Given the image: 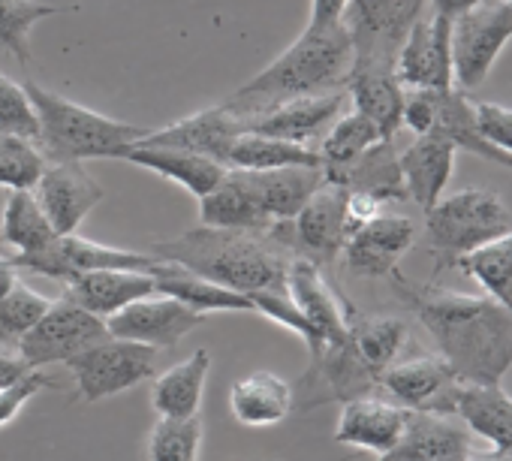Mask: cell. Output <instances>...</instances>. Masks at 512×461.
I'll list each match as a JSON object with an SVG mask.
<instances>
[{"label": "cell", "instance_id": "cell-1", "mask_svg": "<svg viewBox=\"0 0 512 461\" xmlns=\"http://www.w3.org/2000/svg\"><path fill=\"white\" fill-rule=\"evenodd\" d=\"M395 290L416 311L419 323L452 365L461 383L494 386L512 365V311L488 296H467L410 284L395 275Z\"/></svg>", "mask_w": 512, "mask_h": 461}, {"label": "cell", "instance_id": "cell-2", "mask_svg": "<svg viewBox=\"0 0 512 461\" xmlns=\"http://www.w3.org/2000/svg\"><path fill=\"white\" fill-rule=\"evenodd\" d=\"M148 254L238 293H287V272L293 260L272 233L217 229L202 223L175 239L154 242Z\"/></svg>", "mask_w": 512, "mask_h": 461}, {"label": "cell", "instance_id": "cell-3", "mask_svg": "<svg viewBox=\"0 0 512 461\" xmlns=\"http://www.w3.org/2000/svg\"><path fill=\"white\" fill-rule=\"evenodd\" d=\"M353 43L344 25L323 31H302V37L284 49L269 67H263L250 82H244L223 106H229L244 121L263 115L266 109L329 91H344L353 73Z\"/></svg>", "mask_w": 512, "mask_h": 461}, {"label": "cell", "instance_id": "cell-4", "mask_svg": "<svg viewBox=\"0 0 512 461\" xmlns=\"http://www.w3.org/2000/svg\"><path fill=\"white\" fill-rule=\"evenodd\" d=\"M25 91L40 121L37 148L43 151L49 163H85V160H100V157L115 160L121 148L139 142L148 133L145 127L115 121L37 82H28Z\"/></svg>", "mask_w": 512, "mask_h": 461}, {"label": "cell", "instance_id": "cell-5", "mask_svg": "<svg viewBox=\"0 0 512 461\" xmlns=\"http://www.w3.org/2000/svg\"><path fill=\"white\" fill-rule=\"evenodd\" d=\"M425 233L437 260V275L455 266L464 254L512 233V211L485 187H464L440 196L425 211Z\"/></svg>", "mask_w": 512, "mask_h": 461}, {"label": "cell", "instance_id": "cell-6", "mask_svg": "<svg viewBox=\"0 0 512 461\" xmlns=\"http://www.w3.org/2000/svg\"><path fill=\"white\" fill-rule=\"evenodd\" d=\"M512 40L509 0H479L458 19H452V85L464 94L476 91L503 49Z\"/></svg>", "mask_w": 512, "mask_h": 461}, {"label": "cell", "instance_id": "cell-7", "mask_svg": "<svg viewBox=\"0 0 512 461\" xmlns=\"http://www.w3.org/2000/svg\"><path fill=\"white\" fill-rule=\"evenodd\" d=\"M347 196L350 190L332 181H323L317 193L305 202V208L287 220L275 223L269 233L302 260H311L314 266H332L347 239H350V223H347Z\"/></svg>", "mask_w": 512, "mask_h": 461}, {"label": "cell", "instance_id": "cell-8", "mask_svg": "<svg viewBox=\"0 0 512 461\" xmlns=\"http://www.w3.org/2000/svg\"><path fill=\"white\" fill-rule=\"evenodd\" d=\"M428 0H350L341 19L353 43V67H392Z\"/></svg>", "mask_w": 512, "mask_h": 461}, {"label": "cell", "instance_id": "cell-9", "mask_svg": "<svg viewBox=\"0 0 512 461\" xmlns=\"http://www.w3.org/2000/svg\"><path fill=\"white\" fill-rule=\"evenodd\" d=\"M157 353L148 344L106 338L67 362L82 401H103L157 377Z\"/></svg>", "mask_w": 512, "mask_h": 461}, {"label": "cell", "instance_id": "cell-10", "mask_svg": "<svg viewBox=\"0 0 512 461\" xmlns=\"http://www.w3.org/2000/svg\"><path fill=\"white\" fill-rule=\"evenodd\" d=\"M106 338H112L106 320L94 317L91 311L61 296L58 302L49 305L40 323L19 341V353L37 371L49 365H67L70 359L103 344Z\"/></svg>", "mask_w": 512, "mask_h": 461}, {"label": "cell", "instance_id": "cell-11", "mask_svg": "<svg viewBox=\"0 0 512 461\" xmlns=\"http://www.w3.org/2000/svg\"><path fill=\"white\" fill-rule=\"evenodd\" d=\"M10 263L19 272L43 275L52 281L67 284L76 275L85 272H100V269H127V272H148L160 263L154 254H139V251H124L112 245H100L91 239H82L79 233L58 236L49 248L37 254H13Z\"/></svg>", "mask_w": 512, "mask_h": 461}, {"label": "cell", "instance_id": "cell-12", "mask_svg": "<svg viewBox=\"0 0 512 461\" xmlns=\"http://www.w3.org/2000/svg\"><path fill=\"white\" fill-rule=\"evenodd\" d=\"M380 389L413 413H437V416H455L461 377L452 371V365L440 353H425L413 359H398L380 374Z\"/></svg>", "mask_w": 512, "mask_h": 461}, {"label": "cell", "instance_id": "cell-13", "mask_svg": "<svg viewBox=\"0 0 512 461\" xmlns=\"http://www.w3.org/2000/svg\"><path fill=\"white\" fill-rule=\"evenodd\" d=\"M452 22L446 16H422L395 55V79L404 88L446 91L452 85Z\"/></svg>", "mask_w": 512, "mask_h": 461}, {"label": "cell", "instance_id": "cell-14", "mask_svg": "<svg viewBox=\"0 0 512 461\" xmlns=\"http://www.w3.org/2000/svg\"><path fill=\"white\" fill-rule=\"evenodd\" d=\"M416 242V223L404 214H377L350 233L344 245V266L356 278H395L401 257Z\"/></svg>", "mask_w": 512, "mask_h": 461}, {"label": "cell", "instance_id": "cell-15", "mask_svg": "<svg viewBox=\"0 0 512 461\" xmlns=\"http://www.w3.org/2000/svg\"><path fill=\"white\" fill-rule=\"evenodd\" d=\"M208 314H199L187 308L184 302L172 296H148L142 302H133L130 308L118 311L106 320V329L112 338L148 344L154 350H172L184 335H190L196 326L205 323Z\"/></svg>", "mask_w": 512, "mask_h": 461}, {"label": "cell", "instance_id": "cell-16", "mask_svg": "<svg viewBox=\"0 0 512 461\" xmlns=\"http://www.w3.org/2000/svg\"><path fill=\"white\" fill-rule=\"evenodd\" d=\"M287 296L314 326L323 344H347L350 341V314L353 305L329 287L320 266L311 260L293 257L287 272Z\"/></svg>", "mask_w": 512, "mask_h": 461}, {"label": "cell", "instance_id": "cell-17", "mask_svg": "<svg viewBox=\"0 0 512 461\" xmlns=\"http://www.w3.org/2000/svg\"><path fill=\"white\" fill-rule=\"evenodd\" d=\"M34 196L55 226V233L70 236L103 202L106 190L85 172L82 163H49L34 187Z\"/></svg>", "mask_w": 512, "mask_h": 461}, {"label": "cell", "instance_id": "cell-18", "mask_svg": "<svg viewBox=\"0 0 512 461\" xmlns=\"http://www.w3.org/2000/svg\"><path fill=\"white\" fill-rule=\"evenodd\" d=\"M247 130V121L235 115L229 106H211L196 115H187L181 121H172L160 130H148L139 142L145 145H166V148H181L193 154H205L217 163L226 166L229 145L235 142L238 133Z\"/></svg>", "mask_w": 512, "mask_h": 461}, {"label": "cell", "instance_id": "cell-19", "mask_svg": "<svg viewBox=\"0 0 512 461\" xmlns=\"http://www.w3.org/2000/svg\"><path fill=\"white\" fill-rule=\"evenodd\" d=\"M407 419H410V410H404L392 398L362 395V398L344 401L335 440L344 446L368 449L374 455H386L401 440Z\"/></svg>", "mask_w": 512, "mask_h": 461}, {"label": "cell", "instance_id": "cell-20", "mask_svg": "<svg viewBox=\"0 0 512 461\" xmlns=\"http://www.w3.org/2000/svg\"><path fill=\"white\" fill-rule=\"evenodd\" d=\"M470 452L473 437L461 419L410 410L401 440L380 461H464Z\"/></svg>", "mask_w": 512, "mask_h": 461}, {"label": "cell", "instance_id": "cell-21", "mask_svg": "<svg viewBox=\"0 0 512 461\" xmlns=\"http://www.w3.org/2000/svg\"><path fill=\"white\" fill-rule=\"evenodd\" d=\"M347 91H329V94H314V97H296L287 103H278L266 109L263 115H256L247 121V130L287 139L296 145H308L317 139L323 130H329L344 109Z\"/></svg>", "mask_w": 512, "mask_h": 461}, {"label": "cell", "instance_id": "cell-22", "mask_svg": "<svg viewBox=\"0 0 512 461\" xmlns=\"http://www.w3.org/2000/svg\"><path fill=\"white\" fill-rule=\"evenodd\" d=\"M148 296H157L154 278L148 272L100 269V272L76 275L64 284V299L76 302L79 308L91 311L100 320H109L118 311H124L133 302H142Z\"/></svg>", "mask_w": 512, "mask_h": 461}, {"label": "cell", "instance_id": "cell-23", "mask_svg": "<svg viewBox=\"0 0 512 461\" xmlns=\"http://www.w3.org/2000/svg\"><path fill=\"white\" fill-rule=\"evenodd\" d=\"M115 160H127V163L142 166L166 181H175L196 199L211 193L220 184V178L226 175V166L205 154L166 148V145H145V142H133L127 148H121Z\"/></svg>", "mask_w": 512, "mask_h": 461}, {"label": "cell", "instance_id": "cell-24", "mask_svg": "<svg viewBox=\"0 0 512 461\" xmlns=\"http://www.w3.org/2000/svg\"><path fill=\"white\" fill-rule=\"evenodd\" d=\"M455 154L458 151L434 133L416 136L398 154L407 199H413L422 211H428L446 193V184L455 172Z\"/></svg>", "mask_w": 512, "mask_h": 461}, {"label": "cell", "instance_id": "cell-25", "mask_svg": "<svg viewBox=\"0 0 512 461\" xmlns=\"http://www.w3.org/2000/svg\"><path fill=\"white\" fill-rule=\"evenodd\" d=\"M256 202L266 211V217L275 223L293 220L305 202L317 193V187L326 181L320 166H287V169H269V172H247L241 169Z\"/></svg>", "mask_w": 512, "mask_h": 461}, {"label": "cell", "instance_id": "cell-26", "mask_svg": "<svg viewBox=\"0 0 512 461\" xmlns=\"http://www.w3.org/2000/svg\"><path fill=\"white\" fill-rule=\"evenodd\" d=\"M344 91L353 100V109L365 115L383 139H395L401 130L407 88L395 79L392 67H353Z\"/></svg>", "mask_w": 512, "mask_h": 461}, {"label": "cell", "instance_id": "cell-27", "mask_svg": "<svg viewBox=\"0 0 512 461\" xmlns=\"http://www.w3.org/2000/svg\"><path fill=\"white\" fill-rule=\"evenodd\" d=\"M232 416L247 428H269L284 422L296 407L293 386L272 374V371H253L232 383L229 389Z\"/></svg>", "mask_w": 512, "mask_h": 461}, {"label": "cell", "instance_id": "cell-28", "mask_svg": "<svg viewBox=\"0 0 512 461\" xmlns=\"http://www.w3.org/2000/svg\"><path fill=\"white\" fill-rule=\"evenodd\" d=\"M199 223L217 229H253V233L272 229V220L256 202L241 169H226L220 184L199 199Z\"/></svg>", "mask_w": 512, "mask_h": 461}, {"label": "cell", "instance_id": "cell-29", "mask_svg": "<svg viewBox=\"0 0 512 461\" xmlns=\"http://www.w3.org/2000/svg\"><path fill=\"white\" fill-rule=\"evenodd\" d=\"M332 184L347 187L350 193H365L374 196L377 202H401L407 199L404 190V178H401V163H398V151L392 145V139H380L377 145H371L365 154H359L353 163H347L344 169L323 175Z\"/></svg>", "mask_w": 512, "mask_h": 461}, {"label": "cell", "instance_id": "cell-30", "mask_svg": "<svg viewBox=\"0 0 512 461\" xmlns=\"http://www.w3.org/2000/svg\"><path fill=\"white\" fill-rule=\"evenodd\" d=\"M431 133L446 139L455 151H470L488 163H497L503 169H512V157L503 154L500 148H494L476 124V109L470 103V97L458 88H446L437 91V109H434V124Z\"/></svg>", "mask_w": 512, "mask_h": 461}, {"label": "cell", "instance_id": "cell-31", "mask_svg": "<svg viewBox=\"0 0 512 461\" xmlns=\"http://www.w3.org/2000/svg\"><path fill=\"white\" fill-rule=\"evenodd\" d=\"M211 371V353L196 350L190 359L166 368L163 374L154 377L151 386V404L160 419H190L199 416L205 380Z\"/></svg>", "mask_w": 512, "mask_h": 461}, {"label": "cell", "instance_id": "cell-32", "mask_svg": "<svg viewBox=\"0 0 512 461\" xmlns=\"http://www.w3.org/2000/svg\"><path fill=\"white\" fill-rule=\"evenodd\" d=\"M455 416L479 437H485L494 449L512 455V395L494 386L464 383L458 392Z\"/></svg>", "mask_w": 512, "mask_h": 461}, {"label": "cell", "instance_id": "cell-33", "mask_svg": "<svg viewBox=\"0 0 512 461\" xmlns=\"http://www.w3.org/2000/svg\"><path fill=\"white\" fill-rule=\"evenodd\" d=\"M151 278H154V287H157L160 296H172V299L184 302L187 308H193L199 314H211V311H241V314L247 311V314H256L247 293L211 284V281H205L199 275H190L181 266H172V263L160 260L151 269Z\"/></svg>", "mask_w": 512, "mask_h": 461}, {"label": "cell", "instance_id": "cell-34", "mask_svg": "<svg viewBox=\"0 0 512 461\" xmlns=\"http://www.w3.org/2000/svg\"><path fill=\"white\" fill-rule=\"evenodd\" d=\"M350 341H353L356 353L362 356V362L380 380V374L389 365H395L401 359L404 347L410 344V326L395 314H359L353 308Z\"/></svg>", "mask_w": 512, "mask_h": 461}, {"label": "cell", "instance_id": "cell-35", "mask_svg": "<svg viewBox=\"0 0 512 461\" xmlns=\"http://www.w3.org/2000/svg\"><path fill=\"white\" fill-rule=\"evenodd\" d=\"M287 166H320V154L308 145H296L287 139L263 136L244 130L235 136L226 154V169H247V172H269V169H287Z\"/></svg>", "mask_w": 512, "mask_h": 461}, {"label": "cell", "instance_id": "cell-36", "mask_svg": "<svg viewBox=\"0 0 512 461\" xmlns=\"http://www.w3.org/2000/svg\"><path fill=\"white\" fill-rule=\"evenodd\" d=\"M0 239H4V245L13 248L16 254H37L58 239L55 226L49 223L46 211L40 208L34 190L10 193L4 214H0Z\"/></svg>", "mask_w": 512, "mask_h": 461}, {"label": "cell", "instance_id": "cell-37", "mask_svg": "<svg viewBox=\"0 0 512 461\" xmlns=\"http://www.w3.org/2000/svg\"><path fill=\"white\" fill-rule=\"evenodd\" d=\"M455 269L476 281L488 299L512 311V233L464 254Z\"/></svg>", "mask_w": 512, "mask_h": 461}, {"label": "cell", "instance_id": "cell-38", "mask_svg": "<svg viewBox=\"0 0 512 461\" xmlns=\"http://www.w3.org/2000/svg\"><path fill=\"white\" fill-rule=\"evenodd\" d=\"M70 7H52L40 0H0V52L13 55L19 64H31V31L52 19L67 13Z\"/></svg>", "mask_w": 512, "mask_h": 461}, {"label": "cell", "instance_id": "cell-39", "mask_svg": "<svg viewBox=\"0 0 512 461\" xmlns=\"http://www.w3.org/2000/svg\"><path fill=\"white\" fill-rule=\"evenodd\" d=\"M380 139H383L380 130L365 115H359L356 109L347 112V115H341L329 127V133H326V139H323V145L317 151L320 154V163H323V175H332V172L344 169L347 163H353L359 154H365Z\"/></svg>", "mask_w": 512, "mask_h": 461}, {"label": "cell", "instance_id": "cell-40", "mask_svg": "<svg viewBox=\"0 0 512 461\" xmlns=\"http://www.w3.org/2000/svg\"><path fill=\"white\" fill-rule=\"evenodd\" d=\"M52 299L16 281L10 293L0 296V347H19V341L40 323Z\"/></svg>", "mask_w": 512, "mask_h": 461}, {"label": "cell", "instance_id": "cell-41", "mask_svg": "<svg viewBox=\"0 0 512 461\" xmlns=\"http://www.w3.org/2000/svg\"><path fill=\"white\" fill-rule=\"evenodd\" d=\"M49 160L37 148V142L0 133V187L10 190H34Z\"/></svg>", "mask_w": 512, "mask_h": 461}, {"label": "cell", "instance_id": "cell-42", "mask_svg": "<svg viewBox=\"0 0 512 461\" xmlns=\"http://www.w3.org/2000/svg\"><path fill=\"white\" fill-rule=\"evenodd\" d=\"M202 443V419H157L148 437V461H196Z\"/></svg>", "mask_w": 512, "mask_h": 461}, {"label": "cell", "instance_id": "cell-43", "mask_svg": "<svg viewBox=\"0 0 512 461\" xmlns=\"http://www.w3.org/2000/svg\"><path fill=\"white\" fill-rule=\"evenodd\" d=\"M0 133L22 136L31 142H37V136H40L37 109H34L25 85L13 82L7 73H0Z\"/></svg>", "mask_w": 512, "mask_h": 461}, {"label": "cell", "instance_id": "cell-44", "mask_svg": "<svg viewBox=\"0 0 512 461\" xmlns=\"http://www.w3.org/2000/svg\"><path fill=\"white\" fill-rule=\"evenodd\" d=\"M473 109H476L479 133L494 148H500L503 154L512 157V109L503 103H473Z\"/></svg>", "mask_w": 512, "mask_h": 461}, {"label": "cell", "instance_id": "cell-45", "mask_svg": "<svg viewBox=\"0 0 512 461\" xmlns=\"http://www.w3.org/2000/svg\"><path fill=\"white\" fill-rule=\"evenodd\" d=\"M46 386H55V380H52L43 368H37V371H31L25 380L13 383V386H7V389H0V425L13 422V419L22 413V407H25L40 389H46Z\"/></svg>", "mask_w": 512, "mask_h": 461}, {"label": "cell", "instance_id": "cell-46", "mask_svg": "<svg viewBox=\"0 0 512 461\" xmlns=\"http://www.w3.org/2000/svg\"><path fill=\"white\" fill-rule=\"evenodd\" d=\"M350 0H311V16H308V31H323L341 25Z\"/></svg>", "mask_w": 512, "mask_h": 461}, {"label": "cell", "instance_id": "cell-47", "mask_svg": "<svg viewBox=\"0 0 512 461\" xmlns=\"http://www.w3.org/2000/svg\"><path fill=\"white\" fill-rule=\"evenodd\" d=\"M34 368L22 359L19 347H0V389L25 380Z\"/></svg>", "mask_w": 512, "mask_h": 461}, {"label": "cell", "instance_id": "cell-48", "mask_svg": "<svg viewBox=\"0 0 512 461\" xmlns=\"http://www.w3.org/2000/svg\"><path fill=\"white\" fill-rule=\"evenodd\" d=\"M431 4V13H437V16H446L449 22L452 19H458L461 13H467V10H473L479 0H428Z\"/></svg>", "mask_w": 512, "mask_h": 461}, {"label": "cell", "instance_id": "cell-49", "mask_svg": "<svg viewBox=\"0 0 512 461\" xmlns=\"http://www.w3.org/2000/svg\"><path fill=\"white\" fill-rule=\"evenodd\" d=\"M19 281V269L10 263V257H0V296L10 293Z\"/></svg>", "mask_w": 512, "mask_h": 461}, {"label": "cell", "instance_id": "cell-50", "mask_svg": "<svg viewBox=\"0 0 512 461\" xmlns=\"http://www.w3.org/2000/svg\"><path fill=\"white\" fill-rule=\"evenodd\" d=\"M464 461H512V455L509 452H500V449H488V452H470Z\"/></svg>", "mask_w": 512, "mask_h": 461}, {"label": "cell", "instance_id": "cell-51", "mask_svg": "<svg viewBox=\"0 0 512 461\" xmlns=\"http://www.w3.org/2000/svg\"><path fill=\"white\" fill-rule=\"evenodd\" d=\"M4 248H7V245H4V239H0V257H7V254H4Z\"/></svg>", "mask_w": 512, "mask_h": 461}]
</instances>
